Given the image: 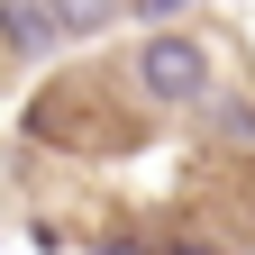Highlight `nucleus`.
Wrapping results in <instances>:
<instances>
[{
    "label": "nucleus",
    "mask_w": 255,
    "mask_h": 255,
    "mask_svg": "<svg viewBox=\"0 0 255 255\" xmlns=\"http://www.w3.org/2000/svg\"><path fill=\"white\" fill-rule=\"evenodd\" d=\"M137 91H146V101H164V110L210 101V46H201V37H146V55H137Z\"/></svg>",
    "instance_id": "nucleus-1"
},
{
    "label": "nucleus",
    "mask_w": 255,
    "mask_h": 255,
    "mask_svg": "<svg viewBox=\"0 0 255 255\" xmlns=\"http://www.w3.org/2000/svg\"><path fill=\"white\" fill-rule=\"evenodd\" d=\"M0 37H9L18 55H55V46H64V27H55L46 0H0Z\"/></svg>",
    "instance_id": "nucleus-2"
},
{
    "label": "nucleus",
    "mask_w": 255,
    "mask_h": 255,
    "mask_svg": "<svg viewBox=\"0 0 255 255\" xmlns=\"http://www.w3.org/2000/svg\"><path fill=\"white\" fill-rule=\"evenodd\" d=\"M46 9H55V27H64V37H101V27L128 9V0H46Z\"/></svg>",
    "instance_id": "nucleus-3"
},
{
    "label": "nucleus",
    "mask_w": 255,
    "mask_h": 255,
    "mask_svg": "<svg viewBox=\"0 0 255 255\" xmlns=\"http://www.w3.org/2000/svg\"><path fill=\"white\" fill-rule=\"evenodd\" d=\"M146 9H155V18H173V9H191V0H146Z\"/></svg>",
    "instance_id": "nucleus-4"
}]
</instances>
